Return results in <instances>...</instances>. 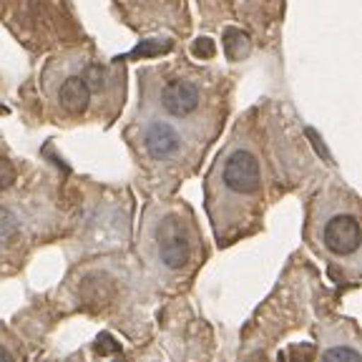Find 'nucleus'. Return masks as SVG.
Instances as JSON below:
<instances>
[{
    "label": "nucleus",
    "mask_w": 362,
    "mask_h": 362,
    "mask_svg": "<svg viewBox=\"0 0 362 362\" xmlns=\"http://www.w3.org/2000/svg\"><path fill=\"white\" fill-rule=\"evenodd\" d=\"M322 242L339 257L355 255L360 247V221L355 214H334L325 221Z\"/></svg>",
    "instance_id": "nucleus-3"
},
{
    "label": "nucleus",
    "mask_w": 362,
    "mask_h": 362,
    "mask_svg": "<svg viewBox=\"0 0 362 362\" xmlns=\"http://www.w3.org/2000/svg\"><path fill=\"white\" fill-rule=\"evenodd\" d=\"M58 101L68 113L81 116L90 106V86L83 76H68L63 86L58 88Z\"/></svg>",
    "instance_id": "nucleus-6"
},
{
    "label": "nucleus",
    "mask_w": 362,
    "mask_h": 362,
    "mask_svg": "<svg viewBox=\"0 0 362 362\" xmlns=\"http://www.w3.org/2000/svg\"><path fill=\"white\" fill-rule=\"evenodd\" d=\"M16 184V169H13L11 161L0 158V192H6Z\"/></svg>",
    "instance_id": "nucleus-9"
},
{
    "label": "nucleus",
    "mask_w": 362,
    "mask_h": 362,
    "mask_svg": "<svg viewBox=\"0 0 362 362\" xmlns=\"http://www.w3.org/2000/svg\"><path fill=\"white\" fill-rule=\"evenodd\" d=\"M214 53H216V48H214V40H211V38H199L197 43H194V56L211 58Z\"/></svg>",
    "instance_id": "nucleus-11"
},
{
    "label": "nucleus",
    "mask_w": 362,
    "mask_h": 362,
    "mask_svg": "<svg viewBox=\"0 0 362 362\" xmlns=\"http://www.w3.org/2000/svg\"><path fill=\"white\" fill-rule=\"evenodd\" d=\"M181 134L176 126L166 121H151L144 129V148L153 161H169L181 151Z\"/></svg>",
    "instance_id": "nucleus-4"
},
{
    "label": "nucleus",
    "mask_w": 362,
    "mask_h": 362,
    "mask_svg": "<svg viewBox=\"0 0 362 362\" xmlns=\"http://www.w3.org/2000/svg\"><path fill=\"white\" fill-rule=\"evenodd\" d=\"M327 360H357L360 352L357 350H350V347H337V350H327L325 352Z\"/></svg>",
    "instance_id": "nucleus-12"
},
{
    "label": "nucleus",
    "mask_w": 362,
    "mask_h": 362,
    "mask_svg": "<svg viewBox=\"0 0 362 362\" xmlns=\"http://www.w3.org/2000/svg\"><path fill=\"white\" fill-rule=\"evenodd\" d=\"M224 48H226V53H229V58H244L249 53V40H247V35L242 33V30H226V35H224Z\"/></svg>",
    "instance_id": "nucleus-7"
},
{
    "label": "nucleus",
    "mask_w": 362,
    "mask_h": 362,
    "mask_svg": "<svg viewBox=\"0 0 362 362\" xmlns=\"http://www.w3.org/2000/svg\"><path fill=\"white\" fill-rule=\"evenodd\" d=\"M18 232V216L8 209H0V239L6 242Z\"/></svg>",
    "instance_id": "nucleus-8"
},
{
    "label": "nucleus",
    "mask_w": 362,
    "mask_h": 362,
    "mask_svg": "<svg viewBox=\"0 0 362 362\" xmlns=\"http://www.w3.org/2000/svg\"><path fill=\"white\" fill-rule=\"evenodd\" d=\"M156 255L166 269H181L192 257V242L184 234V226L176 219H169L156 234Z\"/></svg>",
    "instance_id": "nucleus-2"
},
{
    "label": "nucleus",
    "mask_w": 362,
    "mask_h": 362,
    "mask_svg": "<svg viewBox=\"0 0 362 362\" xmlns=\"http://www.w3.org/2000/svg\"><path fill=\"white\" fill-rule=\"evenodd\" d=\"M171 48V43L169 40H166V43H151V40H146V43L144 45H139V48H136L134 53H131V56H158V53H164V51H169Z\"/></svg>",
    "instance_id": "nucleus-10"
},
{
    "label": "nucleus",
    "mask_w": 362,
    "mask_h": 362,
    "mask_svg": "<svg viewBox=\"0 0 362 362\" xmlns=\"http://www.w3.org/2000/svg\"><path fill=\"white\" fill-rule=\"evenodd\" d=\"M221 181H224V187L234 194H255L262 181L259 158L252 151H247V148H237L234 153L226 156Z\"/></svg>",
    "instance_id": "nucleus-1"
},
{
    "label": "nucleus",
    "mask_w": 362,
    "mask_h": 362,
    "mask_svg": "<svg viewBox=\"0 0 362 362\" xmlns=\"http://www.w3.org/2000/svg\"><path fill=\"white\" fill-rule=\"evenodd\" d=\"M199 101H202V90L187 78H174L161 88V106L176 119H184V116L197 111Z\"/></svg>",
    "instance_id": "nucleus-5"
}]
</instances>
